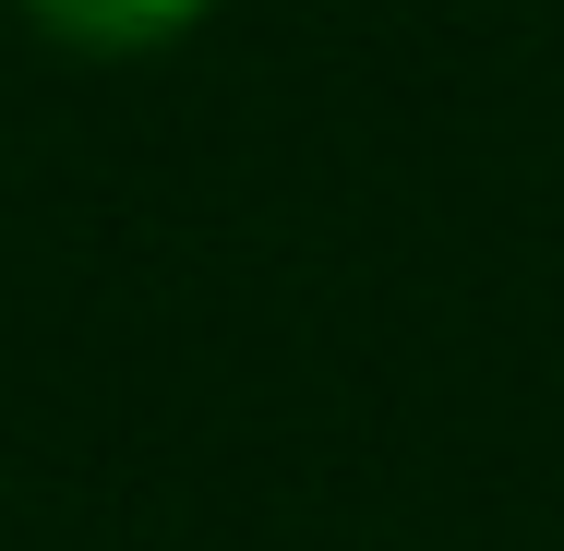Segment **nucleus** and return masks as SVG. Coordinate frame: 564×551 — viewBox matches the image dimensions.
I'll return each instance as SVG.
<instances>
[{
	"instance_id": "1",
	"label": "nucleus",
	"mask_w": 564,
	"mask_h": 551,
	"mask_svg": "<svg viewBox=\"0 0 564 551\" xmlns=\"http://www.w3.org/2000/svg\"><path fill=\"white\" fill-rule=\"evenodd\" d=\"M61 48H85V60H144V48H169V36H193L217 0H24Z\"/></svg>"
}]
</instances>
